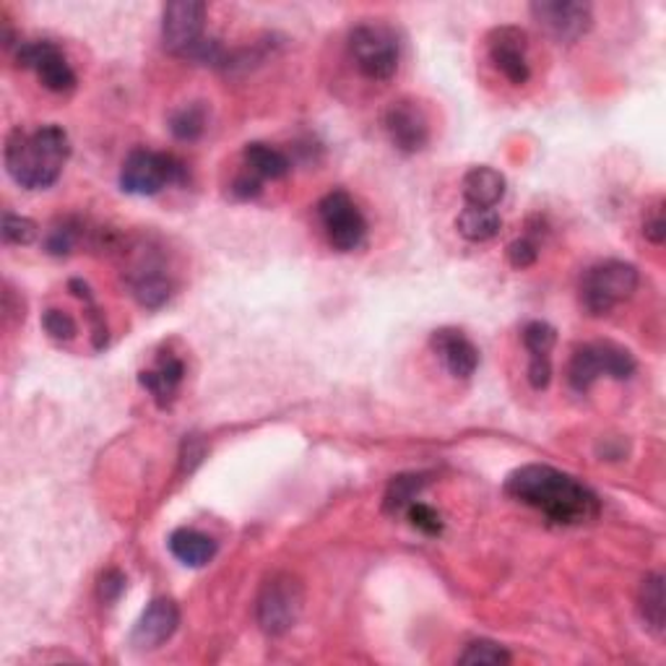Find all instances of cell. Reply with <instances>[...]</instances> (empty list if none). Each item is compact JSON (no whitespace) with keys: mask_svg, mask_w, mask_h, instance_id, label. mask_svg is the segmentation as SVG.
Masks as SVG:
<instances>
[{"mask_svg":"<svg viewBox=\"0 0 666 666\" xmlns=\"http://www.w3.org/2000/svg\"><path fill=\"white\" fill-rule=\"evenodd\" d=\"M507 498L533 507L557 526H580L599 516L602 505L589 487L552 466H520L505 479Z\"/></svg>","mask_w":666,"mask_h":666,"instance_id":"cell-1","label":"cell"},{"mask_svg":"<svg viewBox=\"0 0 666 666\" xmlns=\"http://www.w3.org/2000/svg\"><path fill=\"white\" fill-rule=\"evenodd\" d=\"M5 169L26 190L55 186L71 156L68 134L61 125H42L37 130L13 128L5 138Z\"/></svg>","mask_w":666,"mask_h":666,"instance_id":"cell-2","label":"cell"},{"mask_svg":"<svg viewBox=\"0 0 666 666\" xmlns=\"http://www.w3.org/2000/svg\"><path fill=\"white\" fill-rule=\"evenodd\" d=\"M638 281H641V276H638V268L632 263H596L580 279V305L593 318H602V315H610L617 305H623L625 300L636 294Z\"/></svg>","mask_w":666,"mask_h":666,"instance_id":"cell-3","label":"cell"},{"mask_svg":"<svg viewBox=\"0 0 666 666\" xmlns=\"http://www.w3.org/2000/svg\"><path fill=\"white\" fill-rule=\"evenodd\" d=\"M305 604V591L292 573H274L263 580L255 599V619L268 638H281L294 628Z\"/></svg>","mask_w":666,"mask_h":666,"instance_id":"cell-4","label":"cell"},{"mask_svg":"<svg viewBox=\"0 0 666 666\" xmlns=\"http://www.w3.org/2000/svg\"><path fill=\"white\" fill-rule=\"evenodd\" d=\"M186 180V164L162 151H130L121 169V188L130 196H156L167 186H183Z\"/></svg>","mask_w":666,"mask_h":666,"instance_id":"cell-5","label":"cell"},{"mask_svg":"<svg viewBox=\"0 0 666 666\" xmlns=\"http://www.w3.org/2000/svg\"><path fill=\"white\" fill-rule=\"evenodd\" d=\"M349 52L370 81H388L399 71V39L382 24H360L349 35Z\"/></svg>","mask_w":666,"mask_h":666,"instance_id":"cell-6","label":"cell"},{"mask_svg":"<svg viewBox=\"0 0 666 666\" xmlns=\"http://www.w3.org/2000/svg\"><path fill=\"white\" fill-rule=\"evenodd\" d=\"M318 216L323 229H326L328 242L339 253H352L367 237V222L352 201V196L344 190H334L318 203Z\"/></svg>","mask_w":666,"mask_h":666,"instance_id":"cell-7","label":"cell"},{"mask_svg":"<svg viewBox=\"0 0 666 666\" xmlns=\"http://www.w3.org/2000/svg\"><path fill=\"white\" fill-rule=\"evenodd\" d=\"M206 26V3L198 0H175L162 11V42L173 55L186 58L203 39Z\"/></svg>","mask_w":666,"mask_h":666,"instance_id":"cell-8","label":"cell"},{"mask_svg":"<svg viewBox=\"0 0 666 666\" xmlns=\"http://www.w3.org/2000/svg\"><path fill=\"white\" fill-rule=\"evenodd\" d=\"M16 61L22 68L35 71L45 89L55 91V95H68L76 89V74L71 68L68 58L63 55L61 48L52 42H22L16 50Z\"/></svg>","mask_w":666,"mask_h":666,"instance_id":"cell-9","label":"cell"},{"mask_svg":"<svg viewBox=\"0 0 666 666\" xmlns=\"http://www.w3.org/2000/svg\"><path fill=\"white\" fill-rule=\"evenodd\" d=\"M531 16L552 39L568 45L589 35L593 26L591 5L573 3V0H539L531 3Z\"/></svg>","mask_w":666,"mask_h":666,"instance_id":"cell-10","label":"cell"},{"mask_svg":"<svg viewBox=\"0 0 666 666\" xmlns=\"http://www.w3.org/2000/svg\"><path fill=\"white\" fill-rule=\"evenodd\" d=\"M487 50L494 68L503 74L513 87L529 81V35L520 26H498L487 37Z\"/></svg>","mask_w":666,"mask_h":666,"instance_id":"cell-11","label":"cell"},{"mask_svg":"<svg viewBox=\"0 0 666 666\" xmlns=\"http://www.w3.org/2000/svg\"><path fill=\"white\" fill-rule=\"evenodd\" d=\"M386 134L404 154H417L430 143V121L414 99H399L386 110Z\"/></svg>","mask_w":666,"mask_h":666,"instance_id":"cell-12","label":"cell"},{"mask_svg":"<svg viewBox=\"0 0 666 666\" xmlns=\"http://www.w3.org/2000/svg\"><path fill=\"white\" fill-rule=\"evenodd\" d=\"M432 352L438 354L445 370L458 380H469L479 367V349L458 328H438L430 336Z\"/></svg>","mask_w":666,"mask_h":666,"instance_id":"cell-13","label":"cell"},{"mask_svg":"<svg viewBox=\"0 0 666 666\" xmlns=\"http://www.w3.org/2000/svg\"><path fill=\"white\" fill-rule=\"evenodd\" d=\"M177 625H180V610H177L173 599H154L143 610V615L138 617L130 641L141 651L160 649L162 643H167L175 636Z\"/></svg>","mask_w":666,"mask_h":666,"instance_id":"cell-14","label":"cell"},{"mask_svg":"<svg viewBox=\"0 0 666 666\" xmlns=\"http://www.w3.org/2000/svg\"><path fill=\"white\" fill-rule=\"evenodd\" d=\"M125 276H128V285L143 307H162L169 300V294H173V279H169L167 268L151 253L138 255V261L128 268Z\"/></svg>","mask_w":666,"mask_h":666,"instance_id":"cell-15","label":"cell"},{"mask_svg":"<svg viewBox=\"0 0 666 666\" xmlns=\"http://www.w3.org/2000/svg\"><path fill=\"white\" fill-rule=\"evenodd\" d=\"M183 378H186V365H183V360H177L175 354H162V357L154 362V367L138 373L141 388L149 391V395L156 401L160 409L173 406L177 391H180L183 386Z\"/></svg>","mask_w":666,"mask_h":666,"instance_id":"cell-16","label":"cell"},{"mask_svg":"<svg viewBox=\"0 0 666 666\" xmlns=\"http://www.w3.org/2000/svg\"><path fill=\"white\" fill-rule=\"evenodd\" d=\"M466 206L494 209L505 196V177L492 167H472L461 180Z\"/></svg>","mask_w":666,"mask_h":666,"instance_id":"cell-17","label":"cell"},{"mask_svg":"<svg viewBox=\"0 0 666 666\" xmlns=\"http://www.w3.org/2000/svg\"><path fill=\"white\" fill-rule=\"evenodd\" d=\"M167 546L173 557L180 560L186 568H203V565H209L216 557V550H219L214 539L196 529H175L169 533Z\"/></svg>","mask_w":666,"mask_h":666,"instance_id":"cell-18","label":"cell"},{"mask_svg":"<svg viewBox=\"0 0 666 666\" xmlns=\"http://www.w3.org/2000/svg\"><path fill=\"white\" fill-rule=\"evenodd\" d=\"M242 160H246L248 173L261 177V180H281V177H287L289 169H292L285 151L261 141L248 143L246 151H242Z\"/></svg>","mask_w":666,"mask_h":666,"instance_id":"cell-19","label":"cell"},{"mask_svg":"<svg viewBox=\"0 0 666 666\" xmlns=\"http://www.w3.org/2000/svg\"><path fill=\"white\" fill-rule=\"evenodd\" d=\"M604 375L602 365V349H599V341L593 344H583L573 352L570 365H568V382L573 386V391L586 393L589 388Z\"/></svg>","mask_w":666,"mask_h":666,"instance_id":"cell-20","label":"cell"},{"mask_svg":"<svg viewBox=\"0 0 666 666\" xmlns=\"http://www.w3.org/2000/svg\"><path fill=\"white\" fill-rule=\"evenodd\" d=\"M638 610H641V617L654 636H664V623H666V612H664V578L658 573H651V576L643 578L641 583V596H638Z\"/></svg>","mask_w":666,"mask_h":666,"instance_id":"cell-21","label":"cell"},{"mask_svg":"<svg viewBox=\"0 0 666 666\" xmlns=\"http://www.w3.org/2000/svg\"><path fill=\"white\" fill-rule=\"evenodd\" d=\"M456 227L461 237H466L469 242H490L492 237H498L503 219L494 209H479V206H466L458 214Z\"/></svg>","mask_w":666,"mask_h":666,"instance_id":"cell-22","label":"cell"},{"mask_svg":"<svg viewBox=\"0 0 666 666\" xmlns=\"http://www.w3.org/2000/svg\"><path fill=\"white\" fill-rule=\"evenodd\" d=\"M427 474H399L388 485L386 498H382V511L391 513H406V507L417 500V494L425 490Z\"/></svg>","mask_w":666,"mask_h":666,"instance_id":"cell-23","label":"cell"},{"mask_svg":"<svg viewBox=\"0 0 666 666\" xmlns=\"http://www.w3.org/2000/svg\"><path fill=\"white\" fill-rule=\"evenodd\" d=\"M169 130H173L175 138L180 141H196V138L203 136L206 130V110L201 104H188V108L177 110L173 117H169Z\"/></svg>","mask_w":666,"mask_h":666,"instance_id":"cell-24","label":"cell"},{"mask_svg":"<svg viewBox=\"0 0 666 666\" xmlns=\"http://www.w3.org/2000/svg\"><path fill=\"white\" fill-rule=\"evenodd\" d=\"M599 349H602V365L606 378L615 380H630L632 373H636V357L628 352L625 347L612 344V341H599Z\"/></svg>","mask_w":666,"mask_h":666,"instance_id":"cell-25","label":"cell"},{"mask_svg":"<svg viewBox=\"0 0 666 666\" xmlns=\"http://www.w3.org/2000/svg\"><path fill=\"white\" fill-rule=\"evenodd\" d=\"M520 339H524V347L526 352H529V357H550L552 349L557 344V331L550 326V323L531 321L524 326Z\"/></svg>","mask_w":666,"mask_h":666,"instance_id":"cell-26","label":"cell"},{"mask_svg":"<svg viewBox=\"0 0 666 666\" xmlns=\"http://www.w3.org/2000/svg\"><path fill=\"white\" fill-rule=\"evenodd\" d=\"M458 664L464 666H498V664H511V654H507L505 645L494 641H472L466 645L464 654L458 656Z\"/></svg>","mask_w":666,"mask_h":666,"instance_id":"cell-27","label":"cell"},{"mask_svg":"<svg viewBox=\"0 0 666 666\" xmlns=\"http://www.w3.org/2000/svg\"><path fill=\"white\" fill-rule=\"evenodd\" d=\"M42 328L48 331L52 341H58V344H68V341H74L76 334H78L76 321L71 318L68 313H63V310H55V307L45 310Z\"/></svg>","mask_w":666,"mask_h":666,"instance_id":"cell-28","label":"cell"},{"mask_svg":"<svg viewBox=\"0 0 666 666\" xmlns=\"http://www.w3.org/2000/svg\"><path fill=\"white\" fill-rule=\"evenodd\" d=\"M37 224L26 216H16L11 211L3 214V240L11 246H32L37 240Z\"/></svg>","mask_w":666,"mask_h":666,"instance_id":"cell-29","label":"cell"},{"mask_svg":"<svg viewBox=\"0 0 666 666\" xmlns=\"http://www.w3.org/2000/svg\"><path fill=\"white\" fill-rule=\"evenodd\" d=\"M406 518L412 520L414 529L427 533V537H440V533H443V518H440V513L427 503H419V500H414V503L406 507Z\"/></svg>","mask_w":666,"mask_h":666,"instance_id":"cell-30","label":"cell"},{"mask_svg":"<svg viewBox=\"0 0 666 666\" xmlns=\"http://www.w3.org/2000/svg\"><path fill=\"white\" fill-rule=\"evenodd\" d=\"M539 259V246L531 240V237H518L507 246V261H511L513 268H529Z\"/></svg>","mask_w":666,"mask_h":666,"instance_id":"cell-31","label":"cell"},{"mask_svg":"<svg viewBox=\"0 0 666 666\" xmlns=\"http://www.w3.org/2000/svg\"><path fill=\"white\" fill-rule=\"evenodd\" d=\"M76 242H78L76 227H71V224H63V227L50 229L48 240H45V248H48L50 255H68L71 250L76 248Z\"/></svg>","mask_w":666,"mask_h":666,"instance_id":"cell-32","label":"cell"},{"mask_svg":"<svg viewBox=\"0 0 666 666\" xmlns=\"http://www.w3.org/2000/svg\"><path fill=\"white\" fill-rule=\"evenodd\" d=\"M125 591V576L121 570H108L99 580V599L104 604H112L121 599V593Z\"/></svg>","mask_w":666,"mask_h":666,"instance_id":"cell-33","label":"cell"},{"mask_svg":"<svg viewBox=\"0 0 666 666\" xmlns=\"http://www.w3.org/2000/svg\"><path fill=\"white\" fill-rule=\"evenodd\" d=\"M233 193L237 198H242V201H250V198H259L261 196V177H255L253 173L240 175L233 183Z\"/></svg>","mask_w":666,"mask_h":666,"instance_id":"cell-34","label":"cell"},{"mask_svg":"<svg viewBox=\"0 0 666 666\" xmlns=\"http://www.w3.org/2000/svg\"><path fill=\"white\" fill-rule=\"evenodd\" d=\"M643 235H645V240H651V242H654V246H662L664 237H666V224H664L662 209H656L654 214H651L649 219H645Z\"/></svg>","mask_w":666,"mask_h":666,"instance_id":"cell-35","label":"cell"}]
</instances>
